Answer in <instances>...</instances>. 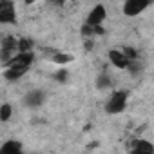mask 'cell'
Here are the masks:
<instances>
[{"label":"cell","mask_w":154,"mask_h":154,"mask_svg":"<svg viewBox=\"0 0 154 154\" xmlns=\"http://www.w3.org/2000/svg\"><path fill=\"white\" fill-rule=\"evenodd\" d=\"M33 60H35L33 51H27V53H17L11 60L6 62L4 78L9 80V82H17V80H20L22 76L29 71Z\"/></svg>","instance_id":"cell-1"},{"label":"cell","mask_w":154,"mask_h":154,"mask_svg":"<svg viewBox=\"0 0 154 154\" xmlns=\"http://www.w3.org/2000/svg\"><path fill=\"white\" fill-rule=\"evenodd\" d=\"M127 100H129V94L127 91H114L109 100L105 102V112L107 114H122L125 109H127Z\"/></svg>","instance_id":"cell-2"},{"label":"cell","mask_w":154,"mask_h":154,"mask_svg":"<svg viewBox=\"0 0 154 154\" xmlns=\"http://www.w3.org/2000/svg\"><path fill=\"white\" fill-rule=\"evenodd\" d=\"M0 24L2 26L17 24V6L11 0H2L0 2Z\"/></svg>","instance_id":"cell-3"},{"label":"cell","mask_w":154,"mask_h":154,"mask_svg":"<svg viewBox=\"0 0 154 154\" xmlns=\"http://www.w3.org/2000/svg\"><path fill=\"white\" fill-rule=\"evenodd\" d=\"M105 18H107V9H105V6H103V4H96V6L89 11L87 20H85V26H87L89 29L102 27V24H103Z\"/></svg>","instance_id":"cell-4"},{"label":"cell","mask_w":154,"mask_h":154,"mask_svg":"<svg viewBox=\"0 0 154 154\" xmlns=\"http://www.w3.org/2000/svg\"><path fill=\"white\" fill-rule=\"evenodd\" d=\"M150 6V0H127L123 4V15L127 17H138Z\"/></svg>","instance_id":"cell-5"},{"label":"cell","mask_w":154,"mask_h":154,"mask_svg":"<svg viewBox=\"0 0 154 154\" xmlns=\"http://www.w3.org/2000/svg\"><path fill=\"white\" fill-rule=\"evenodd\" d=\"M44 102H45V93L42 89H31L24 96V105L29 109H38Z\"/></svg>","instance_id":"cell-6"},{"label":"cell","mask_w":154,"mask_h":154,"mask_svg":"<svg viewBox=\"0 0 154 154\" xmlns=\"http://www.w3.org/2000/svg\"><path fill=\"white\" fill-rule=\"evenodd\" d=\"M129 154H154V145L149 140H134Z\"/></svg>","instance_id":"cell-7"},{"label":"cell","mask_w":154,"mask_h":154,"mask_svg":"<svg viewBox=\"0 0 154 154\" xmlns=\"http://www.w3.org/2000/svg\"><path fill=\"white\" fill-rule=\"evenodd\" d=\"M109 62L116 67V69H129V62H127V58L123 56V53L122 51H118V49H111L109 51Z\"/></svg>","instance_id":"cell-8"},{"label":"cell","mask_w":154,"mask_h":154,"mask_svg":"<svg viewBox=\"0 0 154 154\" xmlns=\"http://www.w3.org/2000/svg\"><path fill=\"white\" fill-rule=\"evenodd\" d=\"M0 154H24V145L18 140H8L0 145Z\"/></svg>","instance_id":"cell-9"},{"label":"cell","mask_w":154,"mask_h":154,"mask_svg":"<svg viewBox=\"0 0 154 154\" xmlns=\"http://www.w3.org/2000/svg\"><path fill=\"white\" fill-rule=\"evenodd\" d=\"M18 49V40L13 38V36H8L4 38V44H2V58H13V53Z\"/></svg>","instance_id":"cell-10"},{"label":"cell","mask_w":154,"mask_h":154,"mask_svg":"<svg viewBox=\"0 0 154 154\" xmlns=\"http://www.w3.org/2000/svg\"><path fill=\"white\" fill-rule=\"evenodd\" d=\"M51 60L54 62V63H71L72 60H74V56L72 54H69V53H54L53 56H51Z\"/></svg>","instance_id":"cell-11"},{"label":"cell","mask_w":154,"mask_h":154,"mask_svg":"<svg viewBox=\"0 0 154 154\" xmlns=\"http://www.w3.org/2000/svg\"><path fill=\"white\" fill-rule=\"evenodd\" d=\"M11 116H13L11 103H2V105H0V122H9Z\"/></svg>","instance_id":"cell-12"},{"label":"cell","mask_w":154,"mask_h":154,"mask_svg":"<svg viewBox=\"0 0 154 154\" xmlns=\"http://www.w3.org/2000/svg\"><path fill=\"white\" fill-rule=\"evenodd\" d=\"M96 87L98 89H107V87H112V80H111V76L102 72L98 78H96Z\"/></svg>","instance_id":"cell-13"},{"label":"cell","mask_w":154,"mask_h":154,"mask_svg":"<svg viewBox=\"0 0 154 154\" xmlns=\"http://www.w3.org/2000/svg\"><path fill=\"white\" fill-rule=\"evenodd\" d=\"M54 78L58 80V82H62V84H65L67 82V71H63V69H60L56 74H54Z\"/></svg>","instance_id":"cell-14"}]
</instances>
